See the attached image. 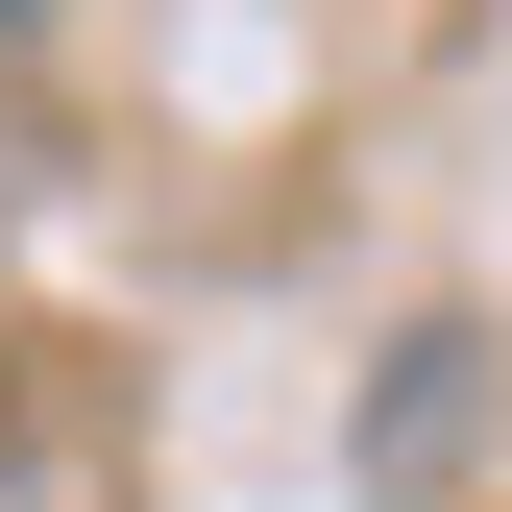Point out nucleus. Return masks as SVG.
I'll return each mask as SVG.
<instances>
[{"mask_svg":"<svg viewBox=\"0 0 512 512\" xmlns=\"http://www.w3.org/2000/svg\"><path fill=\"white\" fill-rule=\"evenodd\" d=\"M0 25H25V0H0Z\"/></svg>","mask_w":512,"mask_h":512,"instance_id":"1","label":"nucleus"}]
</instances>
